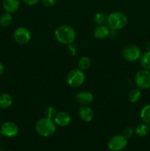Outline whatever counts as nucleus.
<instances>
[{
  "label": "nucleus",
  "mask_w": 150,
  "mask_h": 151,
  "mask_svg": "<svg viewBox=\"0 0 150 151\" xmlns=\"http://www.w3.org/2000/svg\"><path fill=\"white\" fill-rule=\"evenodd\" d=\"M56 125L60 127H66L71 123V117L70 114L66 111L58 112L54 119Z\"/></svg>",
  "instance_id": "nucleus-10"
},
{
  "label": "nucleus",
  "mask_w": 150,
  "mask_h": 151,
  "mask_svg": "<svg viewBox=\"0 0 150 151\" xmlns=\"http://www.w3.org/2000/svg\"><path fill=\"white\" fill-rule=\"evenodd\" d=\"M110 29L106 25H98L94 31V35L97 39H104L110 35Z\"/></svg>",
  "instance_id": "nucleus-14"
},
{
  "label": "nucleus",
  "mask_w": 150,
  "mask_h": 151,
  "mask_svg": "<svg viewBox=\"0 0 150 151\" xmlns=\"http://www.w3.org/2000/svg\"><path fill=\"white\" fill-rule=\"evenodd\" d=\"M12 22H13V16H12L11 13H4L3 15H1V16L0 17V24L1 27H8L11 24Z\"/></svg>",
  "instance_id": "nucleus-21"
},
{
  "label": "nucleus",
  "mask_w": 150,
  "mask_h": 151,
  "mask_svg": "<svg viewBox=\"0 0 150 151\" xmlns=\"http://www.w3.org/2000/svg\"><path fill=\"white\" fill-rule=\"evenodd\" d=\"M0 151H2V150H0Z\"/></svg>",
  "instance_id": "nucleus-31"
},
{
  "label": "nucleus",
  "mask_w": 150,
  "mask_h": 151,
  "mask_svg": "<svg viewBox=\"0 0 150 151\" xmlns=\"http://www.w3.org/2000/svg\"><path fill=\"white\" fill-rule=\"evenodd\" d=\"M149 131V126L146 123H141L137 125L135 128V133L138 137H144L148 134Z\"/></svg>",
  "instance_id": "nucleus-16"
},
{
  "label": "nucleus",
  "mask_w": 150,
  "mask_h": 151,
  "mask_svg": "<svg viewBox=\"0 0 150 151\" xmlns=\"http://www.w3.org/2000/svg\"><path fill=\"white\" fill-rule=\"evenodd\" d=\"M68 50H69V52L71 55L74 56L75 55H76L78 52V48L76 47V45L74 44L73 43L71 44H69V47H68Z\"/></svg>",
  "instance_id": "nucleus-25"
},
{
  "label": "nucleus",
  "mask_w": 150,
  "mask_h": 151,
  "mask_svg": "<svg viewBox=\"0 0 150 151\" xmlns=\"http://www.w3.org/2000/svg\"><path fill=\"white\" fill-rule=\"evenodd\" d=\"M141 52L139 47L135 44H129L122 50V56L128 62H135L139 60Z\"/></svg>",
  "instance_id": "nucleus-6"
},
{
  "label": "nucleus",
  "mask_w": 150,
  "mask_h": 151,
  "mask_svg": "<svg viewBox=\"0 0 150 151\" xmlns=\"http://www.w3.org/2000/svg\"><path fill=\"white\" fill-rule=\"evenodd\" d=\"M15 41L20 45H25L28 44L31 39L30 31L25 27H19L13 33Z\"/></svg>",
  "instance_id": "nucleus-8"
},
{
  "label": "nucleus",
  "mask_w": 150,
  "mask_h": 151,
  "mask_svg": "<svg viewBox=\"0 0 150 151\" xmlns=\"http://www.w3.org/2000/svg\"><path fill=\"white\" fill-rule=\"evenodd\" d=\"M106 20L105 16L102 13H97L94 18V21L97 25H101L104 23Z\"/></svg>",
  "instance_id": "nucleus-23"
},
{
  "label": "nucleus",
  "mask_w": 150,
  "mask_h": 151,
  "mask_svg": "<svg viewBox=\"0 0 150 151\" xmlns=\"http://www.w3.org/2000/svg\"><path fill=\"white\" fill-rule=\"evenodd\" d=\"M141 98V92L139 89H132L128 94V100L130 103H135Z\"/></svg>",
  "instance_id": "nucleus-20"
},
{
  "label": "nucleus",
  "mask_w": 150,
  "mask_h": 151,
  "mask_svg": "<svg viewBox=\"0 0 150 151\" xmlns=\"http://www.w3.org/2000/svg\"><path fill=\"white\" fill-rule=\"evenodd\" d=\"M91 65V60L87 56H83V57L80 58L78 60V66L79 69L82 71L87 70L90 68Z\"/></svg>",
  "instance_id": "nucleus-19"
},
{
  "label": "nucleus",
  "mask_w": 150,
  "mask_h": 151,
  "mask_svg": "<svg viewBox=\"0 0 150 151\" xmlns=\"http://www.w3.org/2000/svg\"><path fill=\"white\" fill-rule=\"evenodd\" d=\"M2 6L7 13H13L18 10L20 6L19 0H3Z\"/></svg>",
  "instance_id": "nucleus-13"
},
{
  "label": "nucleus",
  "mask_w": 150,
  "mask_h": 151,
  "mask_svg": "<svg viewBox=\"0 0 150 151\" xmlns=\"http://www.w3.org/2000/svg\"><path fill=\"white\" fill-rule=\"evenodd\" d=\"M57 114V111H56V109H54V107H52V106H48V107L44 110V117L48 118V119H53V120H54V117L56 116Z\"/></svg>",
  "instance_id": "nucleus-22"
},
{
  "label": "nucleus",
  "mask_w": 150,
  "mask_h": 151,
  "mask_svg": "<svg viewBox=\"0 0 150 151\" xmlns=\"http://www.w3.org/2000/svg\"><path fill=\"white\" fill-rule=\"evenodd\" d=\"M85 76L83 71L79 69H71L68 73L66 81L69 86L72 88H78L85 82Z\"/></svg>",
  "instance_id": "nucleus-4"
},
{
  "label": "nucleus",
  "mask_w": 150,
  "mask_h": 151,
  "mask_svg": "<svg viewBox=\"0 0 150 151\" xmlns=\"http://www.w3.org/2000/svg\"><path fill=\"white\" fill-rule=\"evenodd\" d=\"M78 115L83 122H89L94 119V113L88 106H82L78 111Z\"/></svg>",
  "instance_id": "nucleus-11"
},
{
  "label": "nucleus",
  "mask_w": 150,
  "mask_h": 151,
  "mask_svg": "<svg viewBox=\"0 0 150 151\" xmlns=\"http://www.w3.org/2000/svg\"><path fill=\"white\" fill-rule=\"evenodd\" d=\"M76 31L72 27L69 25H61L54 31V36L58 42L69 45L72 44L76 39Z\"/></svg>",
  "instance_id": "nucleus-1"
},
{
  "label": "nucleus",
  "mask_w": 150,
  "mask_h": 151,
  "mask_svg": "<svg viewBox=\"0 0 150 151\" xmlns=\"http://www.w3.org/2000/svg\"><path fill=\"white\" fill-rule=\"evenodd\" d=\"M3 72H4V66H3V64L1 63V62H0V76L2 75Z\"/></svg>",
  "instance_id": "nucleus-28"
},
{
  "label": "nucleus",
  "mask_w": 150,
  "mask_h": 151,
  "mask_svg": "<svg viewBox=\"0 0 150 151\" xmlns=\"http://www.w3.org/2000/svg\"><path fill=\"white\" fill-rule=\"evenodd\" d=\"M2 135V134H1V130H0V137H1V136Z\"/></svg>",
  "instance_id": "nucleus-30"
},
{
  "label": "nucleus",
  "mask_w": 150,
  "mask_h": 151,
  "mask_svg": "<svg viewBox=\"0 0 150 151\" xmlns=\"http://www.w3.org/2000/svg\"><path fill=\"white\" fill-rule=\"evenodd\" d=\"M127 145V139L123 135H116L107 142V147L110 151H121Z\"/></svg>",
  "instance_id": "nucleus-7"
},
{
  "label": "nucleus",
  "mask_w": 150,
  "mask_h": 151,
  "mask_svg": "<svg viewBox=\"0 0 150 151\" xmlns=\"http://www.w3.org/2000/svg\"><path fill=\"white\" fill-rule=\"evenodd\" d=\"M139 60L143 69L150 71V52H144L141 54Z\"/></svg>",
  "instance_id": "nucleus-17"
},
{
  "label": "nucleus",
  "mask_w": 150,
  "mask_h": 151,
  "mask_svg": "<svg viewBox=\"0 0 150 151\" xmlns=\"http://www.w3.org/2000/svg\"><path fill=\"white\" fill-rule=\"evenodd\" d=\"M135 83L138 88L142 90L150 88V71L146 69H141L136 73L135 77Z\"/></svg>",
  "instance_id": "nucleus-5"
},
{
  "label": "nucleus",
  "mask_w": 150,
  "mask_h": 151,
  "mask_svg": "<svg viewBox=\"0 0 150 151\" xmlns=\"http://www.w3.org/2000/svg\"><path fill=\"white\" fill-rule=\"evenodd\" d=\"M107 23L111 30H118L126 26L128 19L126 15L121 12H113L107 17Z\"/></svg>",
  "instance_id": "nucleus-3"
},
{
  "label": "nucleus",
  "mask_w": 150,
  "mask_h": 151,
  "mask_svg": "<svg viewBox=\"0 0 150 151\" xmlns=\"http://www.w3.org/2000/svg\"><path fill=\"white\" fill-rule=\"evenodd\" d=\"M76 100L82 106H88L94 100V95L90 91H82L76 94Z\"/></svg>",
  "instance_id": "nucleus-12"
},
{
  "label": "nucleus",
  "mask_w": 150,
  "mask_h": 151,
  "mask_svg": "<svg viewBox=\"0 0 150 151\" xmlns=\"http://www.w3.org/2000/svg\"><path fill=\"white\" fill-rule=\"evenodd\" d=\"M146 51L150 52V41H148L146 44Z\"/></svg>",
  "instance_id": "nucleus-29"
},
{
  "label": "nucleus",
  "mask_w": 150,
  "mask_h": 151,
  "mask_svg": "<svg viewBox=\"0 0 150 151\" xmlns=\"http://www.w3.org/2000/svg\"><path fill=\"white\" fill-rule=\"evenodd\" d=\"M40 1H41V0H23L24 2L29 6L35 5V4H38Z\"/></svg>",
  "instance_id": "nucleus-27"
},
{
  "label": "nucleus",
  "mask_w": 150,
  "mask_h": 151,
  "mask_svg": "<svg viewBox=\"0 0 150 151\" xmlns=\"http://www.w3.org/2000/svg\"><path fill=\"white\" fill-rule=\"evenodd\" d=\"M41 3L46 7H51L56 4L57 0H41Z\"/></svg>",
  "instance_id": "nucleus-26"
},
{
  "label": "nucleus",
  "mask_w": 150,
  "mask_h": 151,
  "mask_svg": "<svg viewBox=\"0 0 150 151\" xmlns=\"http://www.w3.org/2000/svg\"><path fill=\"white\" fill-rule=\"evenodd\" d=\"M1 132L2 135L7 137H14L19 134V127L13 122H5L1 125Z\"/></svg>",
  "instance_id": "nucleus-9"
},
{
  "label": "nucleus",
  "mask_w": 150,
  "mask_h": 151,
  "mask_svg": "<svg viewBox=\"0 0 150 151\" xmlns=\"http://www.w3.org/2000/svg\"><path fill=\"white\" fill-rule=\"evenodd\" d=\"M13 103V98L11 95L7 93L0 94V108L3 109H8Z\"/></svg>",
  "instance_id": "nucleus-15"
},
{
  "label": "nucleus",
  "mask_w": 150,
  "mask_h": 151,
  "mask_svg": "<svg viewBox=\"0 0 150 151\" xmlns=\"http://www.w3.org/2000/svg\"><path fill=\"white\" fill-rule=\"evenodd\" d=\"M37 133L43 137H49L54 134L56 131V124L53 119L48 118H41L35 125Z\"/></svg>",
  "instance_id": "nucleus-2"
},
{
  "label": "nucleus",
  "mask_w": 150,
  "mask_h": 151,
  "mask_svg": "<svg viewBox=\"0 0 150 151\" xmlns=\"http://www.w3.org/2000/svg\"><path fill=\"white\" fill-rule=\"evenodd\" d=\"M134 132H135V131H134V129L132 127H126V128H125V129L124 130L123 134H122V135L127 139L131 138V137H132Z\"/></svg>",
  "instance_id": "nucleus-24"
},
{
  "label": "nucleus",
  "mask_w": 150,
  "mask_h": 151,
  "mask_svg": "<svg viewBox=\"0 0 150 151\" xmlns=\"http://www.w3.org/2000/svg\"><path fill=\"white\" fill-rule=\"evenodd\" d=\"M141 119L144 123L150 125V104L146 105L141 111Z\"/></svg>",
  "instance_id": "nucleus-18"
}]
</instances>
